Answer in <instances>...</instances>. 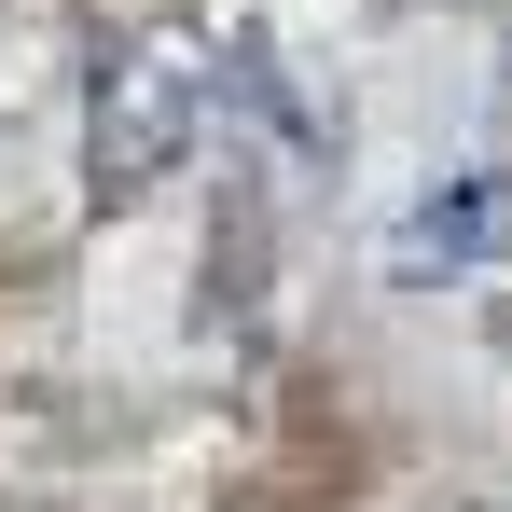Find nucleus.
<instances>
[{"label": "nucleus", "instance_id": "obj_1", "mask_svg": "<svg viewBox=\"0 0 512 512\" xmlns=\"http://www.w3.org/2000/svg\"><path fill=\"white\" fill-rule=\"evenodd\" d=\"M499 236H512V180H429L416 222L388 236V263L402 277H457V263H485Z\"/></svg>", "mask_w": 512, "mask_h": 512}]
</instances>
